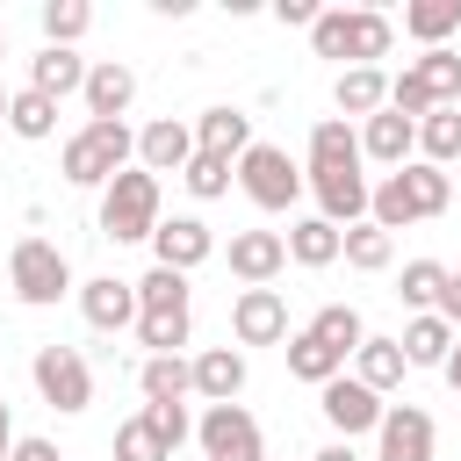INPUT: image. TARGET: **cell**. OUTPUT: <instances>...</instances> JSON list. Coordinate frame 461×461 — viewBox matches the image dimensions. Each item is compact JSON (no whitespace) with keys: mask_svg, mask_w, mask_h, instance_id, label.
<instances>
[{"mask_svg":"<svg viewBox=\"0 0 461 461\" xmlns=\"http://www.w3.org/2000/svg\"><path fill=\"white\" fill-rule=\"evenodd\" d=\"M281 353H288V375H295V382H317V389H324L331 375H346V360H339L331 346H317L310 331H288V346H281Z\"/></svg>","mask_w":461,"mask_h":461,"instance_id":"1f68e13d","label":"cell"},{"mask_svg":"<svg viewBox=\"0 0 461 461\" xmlns=\"http://www.w3.org/2000/svg\"><path fill=\"white\" fill-rule=\"evenodd\" d=\"M339 259L360 267V274H382V267L396 259V238L375 230V223H353V230H339Z\"/></svg>","mask_w":461,"mask_h":461,"instance_id":"4dcf8cb0","label":"cell"},{"mask_svg":"<svg viewBox=\"0 0 461 461\" xmlns=\"http://www.w3.org/2000/svg\"><path fill=\"white\" fill-rule=\"evenodd\" d=\"M389 43H396V22H389L382 7H324V14L310 22V50H317V58L375 65V58H389Z\"/></svg>","mask_w":461,"mask_h":461,"instance_id":"7a4b0ae2","label":"cell"},{"mask_svg":"<svg viewBox=\"0 0 461 461\" xmlns=\"http://www.w3.org/2000/svg\"><path fill=\"white\" fill-rule=\"evenodd\" d=\"M86 86V58L79 50H58V43H43L36 58H29V94H43V101H65V94H79Z\"/></svg>","mask_w":461,"mask_h":461,"instance_id":"ffe728a7","label":"cell"},{"mask_svg":"<svg viewBox=\"0 0 461 461\" xmlns=\"http://www.w3.org/2000/svg\"><path fill=\"white\" fill-rule=\"evenodd\" d=\"M230 339L238 346H288V303H281V288H245L230 303Z\"/></svg>","mask_w":461,"mask_h":461,"instance_id":"7c38bea8","label":"cell"},{"mask_svg":"<svg viewBox=\"0 0 461 461\" xmlns=\"http://www.w3.org/2000/svg\"><path fill=\"white\" fill-rule=\"evenodd\" d=\"M339 173H360V137L346 115H324L310 130V158H303V180H339Z\"/></svg>","mask_w":461,"mask_h":461,"instance_id":"5bb4252c","label":"cell"},{"mask_svg":"<svg viewBox=\"0 0 461 461\" xmlns=\"http://www.w3.org/2000/svg\"><path fill=\"white\" fill-rule=\"evenodd\" d=\"M79 101H86V122H122V108L137 101V72L122 58H101V65H86Z\"/></svg>","mask_w":461,"mask_h":461,"instance_id":"9a60e30c","label":"cell"},{"mask_svg":"<svg viewBox=\"0 0 461 461\" xmlns=\"http://www.w3.org/2000/svg\"><path fill=\"white\" fill-rule=\"evenodd\" d=\"M115 461H173V454H166V439L151 432V418L137 411V418L115 425Z\"/></svg>","mask_w":461,"mask_h":461,"instance_id":"74e56055","label":"cell"},{"mask_svg":"<svg viewBox=\"0 0 461 461\" xmlns=\"http://www.w3.org/2000/svg\"><path fill=\"white\" fill-rule=\"evenodd\" d=\"M439 375H447V382H454V389H461V346H454V353H447V367H439Z\"/></svg>","mask_w":461,"mask_h":461,"instance_id":"f6af8a7d","label":"cell"},{"mask_svg":"<svg viewBox=\"0 0 461 461\" xmlns=\"http://www.w3.org/2000/svg\"><path fill=\"white\" fill-rule=\"evenodd\" d=\"M432 317L461 324V274H447V281H439V303H432Z\"/></svg>","mask_w":461,"mask_h":461,"instance_id":"60d3db41","label":"cell"},{"mask_svg":"<svg viewBox=\"0 0 461 461\" xmlns=\"http://www.w3.org/2000/svg\"><path fill=\"white\" fill-rule=\"evenodd\" d=\"M418 151H425V166H454L461 158V108H432L425 122H418Z\"/></svg>","mask_w":461,"mask_h":461,"instance_id":"d6a6232c","label":"cell"},{"mask_svg":"<svg viewBox=\"0 0 461 461\" xmlns=\"http://www.w3.org/2000/svg\"><path fill=\"white\" fill-rule=\"evenodd\" d=\"M310 461H360V454H353V439H331V447H324V454H310Z\"/></svg>","mask_w":461,"mask_h":461,"instance_id":"7bdbcfd3","label":"cell"},{"mask_svg":"<svg viewBox=\"0 0 461 461\" xmlns=\"http://www.w3.org/2000/svg\"><path fill=\"white\" fill-rule=\"evenodd\" d=\"M86 29H94V7H86V0H43V43L72 50Z\"/></svg>","mask_w":461,"mask_h":461,"instance_id":"e575fe53","label":"cell"},{"mask_svg":"<svg viewBox=\"0 0 461 461\" xmlns=\"http://www.w3.org/2000/svg\"><path fill=\"white\" fill-rule=\"evenodd\" d=\"M230 274L245 281V288H267L281 267H288V245H281V230H230Z\"/></svg>","mask_w":461,"mask_h":461,"instance_id":"2e32d148","label":"cell"},{"mask_svg":"<svg viewBox=\"0 0 461 461\" xmlns=\"http://www.w3.org/2000/svg\"><path fill=\"white\" fill-rule=\"evenodd\" d=\"M209 252H216V230H209L202 216H158V230H151V267L194 274Z\"/></svg>","mask_w":461,"mask_h":461,"instance_id":"8fae6325","label":"cell"},{"mask_svg":"<svg viewBox=\"0 0 461 461\" xmlns=\"http://www.w3.org/2000/svg\"><path fill=\"white\" fill-rule=\"evenodd\" d=\"M238 187L252 194V209H274V216H281V209H295V202H303V187H310V180H303V166H295L281 144H259V137H252V144H245V158H238Z\"/></svg>","mask_w":461,"mask_h":461,"instance_id":"8992f818","label":"cell"},{"mask_svg":"<svg viewBox=\"0 0 461 461\" xmlns=\"http://www.w3.org/2000/svg\"><path fill=\"white\" fill-rule=\"evenodd\" d=\"M194 158V130L187 122H173V115H158V122H144L137 130V166L158 180V173H180Z\"/></svg>","mask_w":461,"mask_h":461,"instance_id":"e0dca14e","label":"cell"},{"mask_svg":"<svg viewBox=\"0 0 461 461\" xmlns=\"http://www.w3.org/2000/svg\"><path fill=\"white\" fill-rule=\"evenodd\" d=\"M0 58H7V29H0Z\"/></svg>","mask_w":461,"mask_h":461,"instance_id":"7dc6e473","label":"cell"},{"mask_svg":"<svg viewBox=\"0 0 461 461\" xmlns=\"http://www.w3.org/2000/svg\"><path fill=\"white\" fill-rule=\"evenodd\" d=\"M180 180H187V194H194V202H216V194H230L238 166H230V158H216V151H194V158L180 166Z\"/></svg>","mask_w":461,"mask_h":461,"instance_id":"d590c367","label":"cell"},{"mask_svg":"<svg viewBox=\"0 0 461 461\" xmlns=\"http://www.w3.org/2000/svg\"><path fill=\"white\" fill-rule=\"evenodd\" d=\"M353 382H367L375 396L396 389V382H403V346H396V339H360V353H353Z\"/></svg>","mask_w":461,"mask_h":461,"instance_id":"f1b7e54d","label":"cell"},{"mask_svg":"<svg viewBox=\"0 0 461 461\" xmlns=\"http://www.w3.org/2000/svg\"><path fill=\"white\" fill-rule=\"evenodd\" d=\"M245 144H252V115L245 108H202L194 115V151H216V158H245Z\"/></svg>","mask_w":461,"mask_h":461,"instance_id":"44dd1931","label":"cell"},{"mask_svg":"<svg viewBox=\"0 0 461 461\" xmlns=\"http://www.w3.org/2000/svg\"><path fill=\"white\" fill-rule=\"evenodd\" d=\"M274 14H281L288 29H310V22L324 14V7H317V0H274Z\"/></svg>","mask_w":461,"mask_h":461,"instance_id":"ab89813d","label":"cell"},{"mask_svg":"<svg viewBox=\"0 0 461 461\" xmlns=\"http://www.w3.org/2000/svg\"><path fill=\"white\" fill-rule=\"evenodd\" d=\"M317 411H324V425L339 432V439H360V432H375L382 425V396L367 389V382H353V375H331L324 389H317Z\"/></svg>","mask_w":461,"mask_h":461,"instance_id":"30bf717a","label":"cell"},{"mask_svg":"<svg viewBox=\"0 0 461 461\" xmlns=\"http://www.w3.org/2000/svg\"><path fill=\"white\" fill-rule=\"evenodd\" d=\"M14 454V425H7V403H0V461Z\"/></svg>","mask_w":461,"mask_h":461,"instance_id":"ee69618b","label":"cell"},{"mask_svg":"<svg viewBox=\"0 0 461 461\" xmlns=\"http://www.w3.org/2000/svg\"><path fill=\"white\" fill-rule=\"evenodd\" d=\"M187 274H173V267H151L144 281H137V339L151 346V353H180L187 346Z\"/></svg>","mask_w":461,"mask_h":461,"instance_id":"3957f363","label":"cell"},{"mask_svg":"<svg viewBox=\"0 0 461 461\" xmlns=\"http://www.w3.org/2000/svg\"><path fill=\"white\" fill-rule=\"evenodd\" d=\"M7 461H65V454H58V439H14Z\"/></svg>","mask_w":461,"mask_h":461,"instance_id":"b9f144b4","label":"cell"},{"mask_svg":"<svg viewBox=\"0 0 461 461\" xmlns=\"http://www.w3.org/2000/svg\"><path fill=\"white\" fill-rule=\"evenodd\" d=\"M303 331H310L317 346H331L339 360H353V353H360V339H367V324H360V310H353V303H324Z\"/></svg>","mask_w":461,"mask_h":461,"instance_id":"d4e9b609","label":"cell"},{"mask_svg":"<svg viewBox=\"0 0 461 461\" xmlns=\"http://www.w3.org/2000/svg\"><path fill=\"white\" fill-rule=\"evenodd\" d=\"M281 245H288V259H295V267H331V259H339V230H331L324 216L288 223V238H281Z\"/></svg>","mask_w":461,"mask_h":461,"instance_id":"f546056e","label":"cell"},{"mask_svg":"<svg viewBox=\"0 0 461 461\" xmlns=\"http://www.w3.org/2000/svg\"><path fill=\"white\" fill-rule=\"evenodd\" d=\"M375 461H432V418L418 403H389L375 425Z\"/></svg>","mask_w":461,"mask_h":461,"instance_id":"4fadbf2b","label":"cell"},{"mask_svg":"<svg viewBox=\"0 0 461 461\" xmlns=\"http://www.w3.org/2000/svg\"><path fill=\"white\" fill-rule=\"evenodd\" d=\"M331 101H339V115H382L389 108V79H382V65H346L339 72V86H331Z\"/></svg>","mask_w":461,"mask_h":461,"instance_id":"603a6c76","label":"cell"},{"mask_svg":"<svg viewBox=\"0 0 461 461\" xmlns=\"http://www.w3.org/2000/svg\"><path fill=\"white\" fill-rule=\"evenodd\" d=\"M7 130L14 137H29V144H43L50 130H58V101H43V94H7Z\"/></svg>","mask_w":461,"mask_h":461,"instance_id":"836d02e7","label":"cell"},{"mask_svg":"<svg viewBox=\"0 0 461 461\" xmlns=\"http://www.w3.org/2000/svg\"><path fill=\"white\" fill-rule=\"evenodd\" d=\"M202 454L209 461H267V439H259V418L245 403H209L202 425H194Z\"/></svg>","mask_w":461,"mask_h":461,"instance_id":"9c48e42d","label":"cell"},{"mask_svg":"<svg viewBox=\"0 0 461 461\" xmlns=\"http://www.w3.org/2000/svg\"><path fill=\"white\" fill-rule=\"evenodd\" d=\"M151 230H158V180H151L144 166H122V173L101 187V238L137 245V238H151Z\"/></svg>","mask_w":461,"mask_h":461,"instance_id":"5b68a950","label":"cell"},{"mask_svg":"<svg viewBox=\"0 0 461 461\" xmlns=\"http://www.w3.org/2000/svg\"><path fill=\"white\" fill-rule=\"evenodd\" d=\"M0 403H7V396H0Z\"/></svg>","mask_w":461,"mask_h":461,"instance_id":"c3c4849f","label":"cell"},{"mask_svg":"<svg viewBox=\"0 0 461 461\" xmlns=\"http://www.w3.org/2000/svg\"><path fill=\"white\" fill-rule=\"evenodd\" d=\"M411 151H418V122L411 115H396V108H382V115H367V130H360V158H375V166H411Z\"/></svg>","mask_w":461,"mask_h":461,"instance_id":"d6986e66","label":"cell"},{"mask_svg":"<svg viewBox=\"0 0 461 461\" xmlns=\"http://www.w3.org/2000/svg\"><path fill=\"white\" fill-rule=\"evenodd\" d=\"M79 317H86L94 331H122V324H137V281L94 274V281L79 288Z\"/></svg>","mask_w":461,"mask_h":461,"instance_id":"ac0fdd59","label":"cell"},{"mask_svg":"<svg viewBox=\"0 0 461 461\" xmlns=\"http://www.w3.org/2000/svg\"><path fill=\"white\" fill-rule=\"evenodd\" d=\"M447 202H454L447 173L425 166V158H411V166H396L382 187H367V223H375V230H411V223L439 216Z\"/></svg>","mask_w":461,"mask_h":461,"instance_id":"6da1fadb","label":"cell"},{"mask_svg":"<svg viewBox=\"0 0 461 461\" xmlns=\"http://www.w3.org/2000/svg\"><path fill=\"white\" fill-rule=\"evenodd\" d=\"M144 418H151V432L166 439V454H173V447H180V439L194 432V418H187V403H144Z\"/></svg>","mask_w":461,"mask_h":461,"instance_id":"f35d334b","label":"cell"},{"mask_svg":"<svg viewBox=\"0 0 461 461\" xmlns=\"http://www.w3.org/2000/svg\"><path fill=\"white\" fill-rule=\"evenodd\" d=\"M29 375H36V396H43L50 411H65V418L94 403V367L79 360V346H36Z\"/></svg>","mask_w":461,"mask_h":461,"instance_id":"ba28073f","label":"cell"},{"mask_svg":"<svg viewBox=\"0 0 461 461\" xmlns=\"http://www.w3.org/2000/svg\"><path fill=\"white\" fill-rule=\"evenodd\" d=\"M403 72L425 86L432 108H461V58H454V50H425V58H411Z\"/></svg>","mask_w":461,"mask_h":461,"instance_id":"4316f807","label":"cell"},{"mask_svg":"<svg viewBox=\"0 0 461 461\" xmlns=\"http://www.w3.org/2000/svg\"><path fill=\"white\" fill-rule=\"evenodd\" d=\"M0 122H7V86H0Z\"/></svg>","mask_w":461,"mask_h":461,"instance_id":"bcb514c9","label":"cell"},{"mask_svg":"<svg viewBox=\"0 0 461 461\" xmlns=\"http://www.w3.org/2000/svg\"><path fill=\"white\" fill-rule=\"evenodd\" d=\"M137 158V137H130V122H86L79 137H65V151H58V173L72 180V187H108L122 166Z\"/></svg>","mask_w":461,"mask_h":461,"instance_id":"277c9868","label":"cell"},{"mask_svg":"<svg viewBox=\"0 0 461 461\" xmlns=\"http://www.w3.org/2000/svg\"><path fill=\"white\" fill-rule=\"evenodd\" d=\"M187 367H194V396L238 403V389H245V353H238V346H209V353H194Z\"/></svg>","mask_w":461,"mask_h":461,"instance_id":"7402d4cb","label":"cell"},{"mask_svg":"<svg viewBox=\"0 0 461 461\" xmlns=\"http://www.w3.org/2000/svg\"><path fill=\"white\" fill-rule=\"evenodd\" d=\"M7 281H14V295H22L29 310H50V303L72 288V259H65L50 238H22V245L7 252Z\"/></svg>","mask_w":461,"mask_h":461,"instance_id":"52a82bcc","label":"cell"},{"mask_svg":"<svg viewBox=\"0 0 461 461\" xmlns=\"http://www.w3.org/2000/svg\"><path fill=\"white\" fill-rule=\"evenodd\" d=\"M137 389H144V403H180V396H194V367L180 353H151L137 367Z\"/></svg>","mask_w":461,"mask_h":461,"instance_id":"484cf974","label":"cell"},{"mask_svg":"<svg viewBox=\"0 0 461 461\" xmlns=\"http://www.w3.org/2000/svg\"><path fill=\"white\" fill-rule=\"evenodd\" d=\"M454 29H461V0H411L403 7V36H418L425 50H447Z\"/></svg>","mask_w":461,"mask_h":461,"instance_id":"83f0119b","label":"cell"},{"mask_svg":"<svg viewBox=\"0 0 461 461\" xmlns=\"http://www.w3.org/2000/svg\"><path fill=\"white\" fill-rule=\"evenodd\" d=\"M403 367H447V353H454V324L447 317H432V310H418L411 324H403Z\"/></svg>","mask_w":461,"mask_h":461,"instance_id":"cb8c5ba5","label":"cell"},{"mask_svg":"<svg viewBox=\"0 0 461 461\" xmlns=\"http://www.w3.org/2000/svg\"><path fill=\"white\" fill-rule=\"evenodd\" d=\"M439 281H447V267H439V259H403L396 295H403L411 310H432V303H439Z\"/></svg>","mask_w":461,"mask_h":461,"instance_id":"8d00e7d4","label":"cell"}]
</instances>
